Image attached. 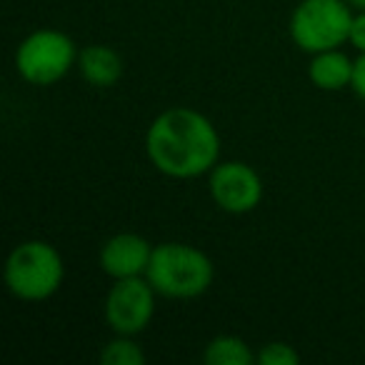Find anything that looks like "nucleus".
<instances>
[{"label":"nucleus","mask_w":365,"mask_h":365,"mask_svg":"<svg viewBox=\"0 0 365 365\" xmlns=\"http://www.w3.org/2000/svg\"><path fill=\"white\" fill-rule=\"evenodd\" d=\"M203 360L208 365H253L255 353L238 335H215L205 345Z\"/></svg>","instance_id":"obj_11"},{"label":"nucleus","mask_w":365,"mask_h":365,"mask_svg":"<svg viewBox=\"0 0 365 365\" xmlns=\"http://www.w3.org/2000/svg\"><path fill=\"white\" fill-rule=\"evenodd\" d=\"M155 288L145 275L115 280L106 298V320L115 335H140L155 315Z\"/></svg>","instance_id":"obj_7"},{"label":"nucleus","mask_w":365,"mask_h":365,"mask_svg":"<svg viewBox=\"0 0 365 365\" xmlns=\"http://www.w3.org/2000/svg\"><path fill=\"white\" fill-rule=\"evenodd\" d=\"M66 263L56 245L46 240H26L16 245L6 260V285L18 300L41 303L61 290Z\"/></svg>","instance_id":"obj_3"},{"label":"nucleus","mask_w":365,"mask_h":365,"mask_svg":"<svg viewBox=\"0 0 365 365\" xmlns=\"http://www.w3.org/2000/svg\"><path fill=\"white\" fill-rule=\"evenodd\" d=\"M145 153L165 178L193 180L208 175L220 160V135L208 115L175 106L153 118L145 133Z\"/></svg>","instance_id":"obj_1"},{"label":"nucleus","mask_w":365,"mask_h":365,"mask_svg":"<svg viewBox=\"0 0 365 365\" xmlns=\"http://www.w3.org/2000/svg\"><path fill=\"white\" fill-rule=\"evenodd\" d=\"M78 68L93 88H113L123 78V58L115 48L91 43L78 53Z\"/></svg>","instance_id":"obj_9"},{"label":"nucleus","mask_w":365,"mask_h":365,"mask_svg":"<svg viewBox=\"0 0 365 365\" xmlns=\"http://www.w3.org/2000/svg\"><path fill=\"white\" fill-rule=\"evenodd\" d=\"M353 16L348 0H300L288 31L300 51L315 56L348 43Z\"/></svg>","instance_id":"obj_4"},{"label":"nucleus","mask_w":365,"mask_h":365,"mask_svg":"<svg viewBox=\"0 0 365 365\" xmlns=\"http://www.w3.org/2000/svg\"><path fill=\"white\" fill-rule=\"evenodd\" d=\"M348 43L358 53H365V11H358L353 16V26H350V38Z\"/></svg>","instance_id":"obj_14"},{"label":"nucleus","mask_w":365,"mask_h":365,"mask_svg":"<svg viewBox=\"0 0 365 365\" xmlns=\"http://www.w3.org/2000/svg\"><path fill=\"white\" fill-rule=\"evenodd\" d=\"M208 193L223 213L248 215L263 200V180L248 163L218 160L208 173Z\"/></svg>","instance_id":"obj_6"},{"label":"nucleus","mask_w":365,"mask_h":365,"mask_svg":"<svg viewBox=\"0 0 365 365\" xmlns=\"http://www.w3.org/2000/svg\"><path fill=\"white\" fill-rule=\"evenodd\" d=\"M353 71H355V61H350L340 48L315 53L308 63L310 83H313L318 91H325V93H338V91L350 88V83H353Z\"/></svg>","instance_id":"obj_10"},{"label":"nucleus","mask_w":365,"mask_h":365,"mask_svg":"<svg viewBox=\"0 0 365 365\" xmlns=\"http://www.w3.org/2000/svg\"><path fill=\"white\" fill-rule=\"evenodd\" d=\"M255 363H263V365H295V363H300V353L290 343L273 340V343H265L263 348L255 353Z\"/></svg>","instance_id":"obj_13"},{"label":"nucleus","mask_w":365,"mask_h":365,"mask_svg":"<svg viewBox=\"0 0 365 365\" xmlns=\"http://www.w3.org/2000/svg\"><path fill=\"white\" fill-rule=\"evenodd\" d=\"M145 278L158 295L170 300H190L208 293L213 285V260L188 243H160L153 248Z\"/></svg>","instance_id":"obj_2"},{"label":"nucleus","mask_w":365,"mask_h":365,"mask_svg":"<svg viewBox=\"0 0 365 365\" xmlns=\"http://www.w3.org/2000/svg\"><path fill=\"white\" fill-rule=\"evenodd\" d=\"M101 363L106 365H143L145 353L140 345L133 340V335H115L108 340L106 348L101 350Z\"/></svg>","instance_id":"obj_12"},{"label":"nucleus","mask_w":365,"mask_h":365,"mask_svg":"<svg viewBox=\"0 0 365 365\" xmlns=\"http://www.w3.org/2000/svg\"><path fill=\"white\" fill-rule=\"evenodd\" d=\"M78 48L71 36L53 28L31 33L16 51V68L31 86H53L78 66Z\"/></svg>","instance_id":"obj_5"},{"label":"nucleus","mask_w":365,"mask_h":365,"mask_svg":"<svg viewBox=\"0 0 365 365\" xmlns=\"http://www.w3.org/2000/svg\"><path fill=\"white\" fill-rule=\"evenodd\" d=\"M350 8H355V11H365V0H348Z\"/></svg>","instance_id":"obj_16"},{"label":"nucleus","mask_w":365,"mask_h":365,"mask_svg":"<svg viewBox=\"0 0 365 365\" xmlns=\"http://www.w3.org/2000/svg\"><path fill=\"white\" fill-rule=\"evenodd\" d=\"M350 91L365 101V53H360L355 58V71H353V83H350Z\"/></svg>","instance_id":"obj_15"},{"label":"nucleus","mask_w":365,"mask_h":365,"mask_svg":"<svg viewBox=\"0 0 365 365\" xmlns=\"http://www.w3.org/2000/svg\"><path fill=\"white\" fill-rule=\"evenodd\" d=\"M153 248L155 245H150L138 233H115L101 245L98 263H101L103 273L113 280L140 278L148 273Z\"/></svg>","instance_id":"obj_8"}]
</instances>
